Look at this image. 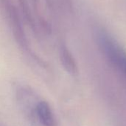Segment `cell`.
<instances>
[{
  "mask_svg": "<svg viewBox=\"0 0 126 126\" xmlns=\"http://www.w3.org/2000/svg\"><path fill=\"white\" fill-rule=\"evenodd\" d=\"M61 62L66 70L69 73H75L77 66L75 61L72 56V54L69 53V51L66 49H63L61 52Z\"/></svg>",
  "mask_w": 126,
  "mask_h": 126,
  "instance_id": "cell-3",
  "label": "cell"
},
{
  "mask_svg": "<svg viewBox=\"0 0 126 126\" xmlns=\"http://www.w3.org/2000/svg\"><path fill=\"white\" fill-rule=\"evenodd\" d=\"M38 117L44 126H55L56 121L49 105L45 102H40L36 108Z\"/></svg>",
  "mask_w": 126,
  "mask_h": 126,
  "instance_id": "cell-2",
  "label": "cell"
},
{
  "mask_svg": "<svg viewBox=\"0 0 126 126\" xmlns=\"http://www.w3.org/2000/svg\"><path fill=\"white\" fill-rule=\"evenodd\" d=\"M98 46L106 59L126 77V51L109 33L100 30L96 33Z\"/></svg>",
  "mask_w": 126,
  "mask_h": 126,
  "instance_id": "cell-1",
  "label": "cell"
}]
</instances>
